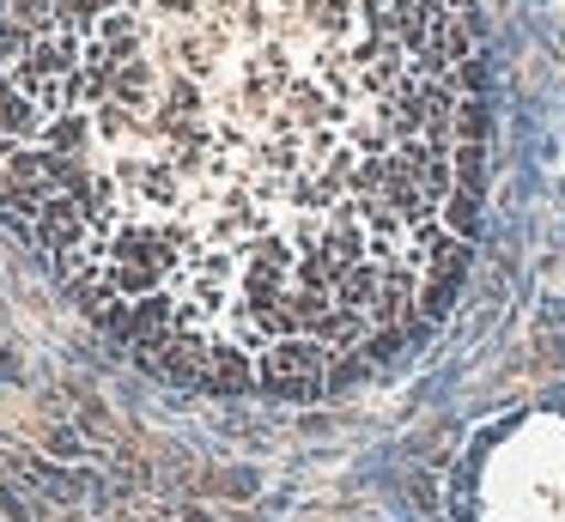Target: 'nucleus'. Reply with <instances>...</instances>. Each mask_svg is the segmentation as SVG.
I'll return each mask as SVG.
<instances>
[{
	"label": "nucleus",
	"instance_id": "2",
	"mask_svg": "<svg viewBox=\"0 0 565 522\" xmlns=\"http://www.w3.org/2000/svg\"><path fill=\"white\" fill-rule=\"evenodd\" d=\"M480 522H565V419H523L492 444Z\"/></svg>",
	"mask_w": 565,
	"mask_h": 522
},
{
	"label": "nucleus",
	"instance_id": "1",
	"mask_svg": "<svg viewBox=\"0 0 565 522\" xmlns=\"http://www.w3.org/2000/svg\"><path fill=\"white\" fill-rule=\"evenodd\" d=\"M468 0H0V213L207 383L431 310L475 201Z\"/></svg>",
	"mask_w": 565,
	"mask_h": 522
}]
</instances>
